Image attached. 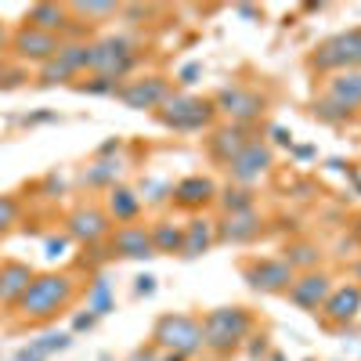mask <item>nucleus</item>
Segmentation results:
<instances>
[{
    "label": "nucleus",
    "instance_id": "nucleus-1",
    "mask_svg": "<svg viewBox=\"0 0 361 361\" xmlns=\"http://www.w3.org/2000/svg\"><path fill=\"white\" fill-rule=\"evenodd\" d=\"M73 300H76V279L69 271H47V275L33 279V286L15 304V311L25 325H44L58 314H66Z\"/></svg>",
    "mask_w": 361,
    "mask_h": 361
},
{
    "label": "nucleus",
    "instance_id": "nucleus-2",
    "mask_svg": "<svg viewBox=\"0 0 361 361\" xmlns=\"http://www.w3.org/2000/svg\"><path fill=\"white\" fill-rule=\"evenodd\" d=\"M152 116L159 119V127H166V130L195 134V130H214L217 105H214V98H199V94L173 90V94H170Z\"/></svg>",
    "mask_w": 361,
    "mask_h": 361
},
{
    "label": "nucleus",
    "instance_id": "nucleus-3",
    "mask_svg": "<svg viewBox=\"0 0 361 361\" xmlns=\"http://www.w3.org/2000/svg\"><path fill=\"white\" fill-rule=\"evenodd\" d=\"M137 62H141V54H137V44L130 40V37H123V33H109V37H102V40H90V76H102V80H112V83H119V80H127L134 69H137Z\"/></svg>",
    "mask_w": 361,
    "mask_h": 361
},
{
    "label": "nucleus",
    "instance_id": "nucleus-4",
    "mask_svg": "<svg viewBox=\"0 0 361 361\" xmlns=\"http://www.w3.org/2000/svg\"><path fill=\"white\" fill-rule=\"evenodd\" d=\"M250 329H253V314L246 307H217L202 318V347L224 357L243 347Z\"/></svg>",
    "mask_w": 361,
    "mask_h": 361
},
{
    "label": "nucleus",
    "instance_id": "nucleus-5",
    "mask_svg": "<svg viewBox=\"0 0 361 361\" xmlns=\"http://www.w3.org/2000/svg\"><path fill=\"white\" fill-rule=\"evenodd\" d=\"M307 69L333 73V76L336 73H361V25L322 40L307 58Z\"/></svg>",
    "mask_w": 361,
    "mask_h": 361
},
{
    "label": "nucleus",
    "instance_id": "nucleus-6",
    "mask_svg": "<svg viewBox=\"0 0 361 361\" xmlns=\"http://www.w3.org/2000/svg\"><path fill=\"white\" fill-rule=\"evenodd\" d=\"M152 347L163 354L192 357L202 350V322L192 314H163L152 329Z\"/></svg>",
    "mask_w": 361,
    "mask_h": 361
},
{
    "label": "nucleus",
    "instance_id": "nucleus-7",
    "mask_svg": "<svg viewBox=\"0 0 361 361\" xmlns=\"http://www.w3.org/2000/svg\"><path fill=\"white\" fill-rule=\"evenodd\" d=\"M87 69H90V44L66 40L62 51L37 69V80H40V87H58V83H73V80L87 76Z\"/></svg>",
    "mask_w": 361,
    "mask_h": 361
},
{
    "label": "nucleus",
    "instance_id": "nucleus-8",
    "mask_svg": "<svg viewBox=\"0 0 361 361\" xmlns=\"http://www.w3.org/2000/svg\"><path fill=\"white\" fill-rule=\"evenodd\" d=\"M62 37H51V33H40V29H33V25H18V29H11V44H8V51L15 54V62L18 66H25V62H33L37 69L44 66V62H51V58L62 51Z\"/></svg>",
    "mask_w": 361,
    "mask_h": 361
},
{
    "label": "nucleus",
    "instance_id": "nucleus-9",
    "mask_svg": "<svg viewBox=\"0 0 361 361\" xmlns=\"http://www.w3.org/2000/svg\"><path fill=\"white\" fill-rule=\"evenodd\" d=\"M170 94H173V87L166 76H134L127 83H119L116 90V98L134 112H156Z\"/></svg>",
    "mask_w": 361,
    "mask_h": 361
},
{
    "label": "nucleus",
    "instance_id": "nucleus-10",
    "mask_svg": "<svg viewBox=\"0 0 361 361\" xmlns=\"http://www.w3.org/2000/svg\"><path fill=\"white\" fill-rule=\"evenodd\" d=\"M214 105H217V112H224V116H228V123H243V127H250L253 119H260V116H264V105H267V102H264V94H257L253 87L231 83V87L217 90Z\"/></svg>",
    "mask_w": 361,
    "mask_h": 361
},
{
    "label": "nucleus",
    "instance_id": "nucleus-11",
    "mask_svg": "<svg viewBox=\"0 0 361 361\" xmlns=\"http://www.w3.org/2000/svg\"><path fill=\"white\" fill-rule=\"evenodd\" d=\"M243 279L250 282V289L257 293H289L296 271L282 260V257H260L243 264Z\"/></svg>",
    "mask_w": 361,
    "mask_h": 361
},
{
    "label": "nucleus",
    "instance_id": "nucleus-12",
    "mask_svg": "<svg viewBox=\"0 0 361 361\" xmlns=\"http://www.w3.org/2000/svg\"><path fill=\"white\" fill-rule=\"evenodd\" d=\"M66 231H69V238H76L80 246H98V243H105V238L112 235V221H109V214L102 206L83 202L66 217Z\"/></svg>",
    "mask_w": 361,
    "mask_h": 361
},
{
    "label": "nucleus",
    "instance_id": "nucleus-13",
    "mask_svg": "<svg viewBox=\"0 0 361 361\" xmlns=\"http://www.w3.org/2000/svg\"><path fill=\"white\" fill-rule=\"evenodd\" d=\"M271 163H275V152H271V145L257 137V141H253V145H246L243 152H238L224 170H228V177L235 180V185L250 188L253 180H260V177L271 170Z\"/></svg>",
    "mask_w": 361,
    "mask_h": 361
},
{
    "label": "nucleus",
    "instance_id": "nucleus-14",
    "mask_svg": "<svg viewBox=\"0 0 361 361\" xmlns=\"http://www.w3.org/2000/svg\"><path fill=\"white\" fill-rule=\"evenodd\" d=\"M257 141V134H253V127H243V123H224V127H214L209 130V137H206V156L214 159V163H221V166H228L238 152H243L246 145H253Z\"/></svg>",
    "mask_w": 361,
    "mask_h": 361
},
{
    "label": "nucleus",
    "instance_id": "nucleus-15",
    "mask_svg": "<svg viewBox=\"0 0 361 361\" xmlns=\"http://www.w3.org/2000/svg\"><path fill=\"white\" fill-rule=\"evenodd\" d=\"M22 25H33V29H40V33L62 37V40H69L73 33H80V29L73 25L69 8L66 4H54V0H37V4H29Z\"/></svg>",
    "mask_w": 361,
    "mask_h": 361
},
{
    "label": "nucleus",
    "instance_id": "nucleus-16",
    "mask_svg": "<svg viewBox=\"0 0 361 361\" xmlns=\"http://www.w3.org/2000/svg\"><path fill=\"white\" fill-rule=\"evenodd\" d=\"M170 199L177 209H188V214H199L209 202H217V185L214 177H202V173H192V177H180L177 185L170 188Z\"/></svg>",
    "mask_w": 361,
    "mask_h": 361
},
{
    "label": "nucleus",
    "instance_id": "nucleus-17",
    "mask_svg": "<svg viewBox=\"0 0 361 361\" xmlns=\"http://www.w3.org/2000/svg\"><path fill=\"white\" fill-rule=\"evenodd\" d=\"M109 250H112V257H123V260L156 257V250H152V231H148L145 224H119V228H112Z\"/></svg>",
    "mask_w": 361,
    "mask_h": 361
},
{
    "label": "nucleus",
    "instance_id": "nucleus-18",
    "mask_svg": "<svg viewBox=\"0 0 361 361\" xmlns=\"http://www.w3.org/2000/svg\"><path fill=\"white\" fill-rule=\"evenodd\" d=\"M329 293H333V279H329L325 271H304V275H296L293 286H289V300L304 311H322Z\"/></svg>",
    "mask_w": 361,
    "mask_h": 361
},
{
    "label": "nucleus",
    "instance_id": "nucleus-19",
    "mask_svg": "<svg viewBox=\"0 0 361 361\" xmlns=\"http://www.w3.org/2000/svg\"><path fill=\"white\" fill-rule=\"evenodd\" d=\"M33 279H37V271L25 260H11V257L0 260V307L15 311V304L25 296V289L33 286Z\"/></svg>",
    "mask_w": 361,
    "mask_h": 361
},
{
    "label": "nucleus",
    "instance_id": "nucleus-20",
    "mask_svg": "<svg viewBox=\"0 0 361 361\" xmlns=\"http://www.w3.org/2000/svg\"><path fill=\"white\" fill-rule=\"evenodd\" d=\"M264 231V217L257 209H246V214H224L217 221V243H228V246H246L253 238H260Z\"/></svg>",
    "mask_w": 361,
    "mask_h": 361
},
{
    "label": "nucleus",
    "instance_id": "nucleus-21",
    "mask_svg": "<svg viewBox=\"0 0 361 361\" xmlns=\"http://www.w3.org/2000/svg\"><path fill=\"white\" fill-rule=\"evenodd\" d=\"M357 311H361V286H354V282L333 289L329 300L322 304V314H325L329 325H347V322L357 318Z\"/></svg>",
    "mask_w": 361,
    "mask_h": 361
},
{
    "label": "nucleus",
    "instance_id": "nucleus-22",
    "mask_svg": "<svg viewBox=\"0 0 361 361\" xmlns=\"http://www.w3.org/2000/svg\"><path fill=\"white\" fill-rule=\"evenodd\" d=\"M141 195L134 192V188H127V185H112L109 188V199H105V214H109V221L119 228V224H137V217H141Z\"/></svg>",
    "mask_w": 361,
    "mask_h": 361
},
{
    "label": "nucleus",
    "instance_id": "nucleus-23",
    "mask_svg": "<svg viewBox=\"0 0 361 361\" xmlns=\"http://www.w3.org/2000/svg\"><path fill=\"white\" fill-rule=\"evenodd\" d=\"M325 102H333L336 109L354 116L361 109V73H336L325 87Z\"/></svg>",
    "mask_w": 361,
    "mask_h": 361
},
{
    "label": "nucleus",
    "instance_id": "nucleus-24",
    "mask_svg": "<svg viewBox=\"0 0 361 361\" xmlns=\"http://www.w3.org/2000/svg\"><path fill=\"white\" fill-rule=\"evenodd\" d=\"M66 8L73 15V25L80 33H87V29H98V25L119 18V8L123 4H98V0H87V4H66Z\"/></svg>",
    "mask_w": 361,
    "mask_h": 361
},
{
    "label": "nucleus",
    "instance_id": "nucleus-25",
    "mask_svg": "<svg viewBox=\"0 0 361 361\" xmlns=\"http://www.w3.org/2000/svg\"><path fill=\"white\" fill-rule=\"evenodd\" d=\"M217 243V224L214 221H206V217H192L185 224V246H180V253L185 257H202L209 253Z\"/></svg>",
    "mask_w": 361,
    "mask_h": 361
},
{
    "label": "nucleus",
    "instance_id": "nucleus-26",
    "mask_svg": "<svg viewBox=\"0 0 361 361\" xmlns=\"http://www.w3.org/2000/svg\"><path fill=\"white\" fill-rule=\"evenodd\" d=\"M148 231H152V250L156 253H180V246H185V224L156 221Z\"/></svg>",
    "mask_w": 361,
    "mask_h": 361
},
{
    "label": "nucleus",
    "instance_id": "nucleus-27",
    "mask_svg": "<svg viewBox=\"0 0 361 361\" xmlns=\"http://www.w3.org/2000/svg\"><path fill=\"white\" fill-rule=\"evenodd\" d=\"M217 206L224 214H246V209H257V195L243 185H228L224 192H217Z\"/></svg>",
    "mask_w": 361,
    "mask_h": 361
},
{
    "label": "nucleus",
    "instance_id": "nucleus-28",
    "mask_svg": "<svg viewBox=\"0 0 361 361\" xmlns=\"http://www.w3.org/2000/svg\"><path fill=\"white\" fill-rule=\"evenodd\" d=\"M296 275H304V271H314L318 267V260H322V250L318 246H311V243H293V246H286V257H282Z\"/></svg>",
    "mask_w": 361,
    "mask_h": 361
},
{
    "label": "nucleus",
    "instance_id": "nucleus-29",
    "mask_svg": "<svg viewBox=\"0 0 361 361\" xmlns=\"http://www.w3.org/2000/svg\"><path fill=\"white\" fill-rule=\"evenodd\" d=\"M116 177H119V163H105V159H98V163H90L87 170H83V185L87 188H102V185H116Z\"/></svg>",
    "mask_w": 361,
    "mask_h": 361
},
{
    "label": "nucleus",
    "instance_id": "nucleus-30",
    "mask_svg": "<svg viewBox=\"0 0 361 361\" xmlns=\"http://www.w3.org/2000/svg\"><path fill=\"white\" fill-rule=\"evenodd\" d=\"M73 90H80V94H116L119 90V83H112V80H102V76H80V80H73L69 83Z\"/></svg>",
    "mask_w": 361,
    "mask_h": 361
},
{
    "label": "nucleus",
    "instance_id": "nucleus-31",
    "mask_svg": "<svg viewBox=\"0 0 361 361\" xmlns=\"http://www.w3.org/2000/svg\"><path fill=\"white\" fill-rule=\"evenodd\" d=\"M22 217V202L18 195H0V238H4Z\"/></svg>",
    "mask_w": 361,
    "mask_h": 361
},
{
    "label": "nucleus",
    "instance_id": "nucleus-32",
    "mask_svg": "<svg viewBox=\"0 0 361 361\" xmlns=\"http://www.w3.org/2000/svg\"><path fill=\"white\" fill-rule=\"evenodd\" d=\"M90 311H94V314L109 311V286H105V279H98L94 289H90Z\"/></svg>",
    "mask_w": 361,
    "mask_h": 361
},
{
    "label": "nucleus",
    "instance_id": "nucleus-33",
    "mask_svg": "<svg viewBox=\"0 0 361 361\" xmlns=\"http://www.w3.org/2000/svg\"><path fill=\"white\" fill-rule=\"evenodd\" d=\"M29 76H25V69L22 66H8L4 73H0V90H15V87H22Z\"/></svg>",
    "mask_w": 361,
    "mask_h": 361
},
{
    "label": "nucleus",
    "instance_id": "nucleus-34",
    "mask_svg": "<svg viewBox=\"0 0 361 361\" xmlns=\"http://www.w3.org/2000/svg\"><path fill=\"white\" fill-rule=\"evenodd\" d=\"M314 116H322L325 123H343V119H350V116H347L343 109H336L333 102H318V105H314Z\"/></svg>",
    "mask_w": 361,
    "mask_h": 361
},
{
    "label": "nucleus",
    "instance_id": "nucleus-35",
    "mask_svg": "<svg viewBox=\"0 0 361 361\" xmlns=\"http://www.w3.org/2000/svg\"><path fill=\"white\" fill-rule=\"evenodd\" d=\"M127 361H159V350L156 347H137Z\"/></svg>",
    "mask_w": 361,
    "mask_h": 361
},
{
    "label": "nucleus",
    "instance_id": "nucleus-36",
    "mask_svg": "<svg viewBox=\"0 0 361 361\" xmlns=\"http://www.w3.org/2000/svg\"><path fill=\"white\" fill-rule=\"evenodd\" d=\"M8 44H11V33H8V25L0 22V51H8Z\"/></svg>",
    "mask_w": 361,
    "mask_h": 361
},
{
    "label": "nucleus",
    "instance_id": "nucleus-37",
    "mask_svg": "<svg viewBox=\"0 0 361 361\" xmlns=\"http://www.w3.org/2000/svg\"><path fill=\"white\" fill-rule=\"evenodd\" d=\"M137 293H152V279H137Z\"/></svg>",
    "mask_w": 361,
    "mask_h": 361
},
{
    "label": "nucleus",
    "instance_id": "nucleus-38",
    "mask_svg": "<svg viewBox=\"0 0 361 361\" xmlns=\"http://www.w3.org/2000/svg\"><path fill=\"white\" fill-rule=\"evenodd\" d=\"M159 361H188V357H180V354H159Z\"/></svg>",
    "mask_w": 361,
    "mask_h": 361
},
{
    "label": "nucleus",
    "instance_id": "nucleus-39",
    "mask_svg": "<svg viewBox=\"0 0 361 361\" xmlns=\"http://www.w3.org/2000/svg\"><path fill=\"white\" fill-rule=\"evenodd\" d=\"M8 69V51H0V73Z\"/></svg>",
    "mask_w": 361,
    "mask_h": 361
},
{
    "label": "nucleus",
    "instance_id": "nucleus-40",
    "mask_svg": "<svg viewBox=\"0 0 361 361\" xmlns=\"http://www.w3.org/2000/svg\"><path fill=\"white\" fill-rule=\"evenodd\" d=\"M354 282H361V260L354 264Z\"/></svg>",
    "mask_w": 361,
    "mask_h": 361
},
{
    "label": "nucleus",
    "instance_id": "nucleus-41",
    "mask_svg": "<svg viewBox=\"0 0 361 361\" xmlns=\"http://www.w3.org/2000/svg\"><path fill=\"white\" fill-rule=\"evenodd\" d=\"M354 238H357V243H361V221L354 224Z\"/></svg>",
    "mask_w": 361,
    "mask_h": 361
}]
</instances>
